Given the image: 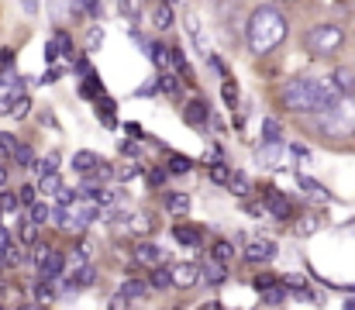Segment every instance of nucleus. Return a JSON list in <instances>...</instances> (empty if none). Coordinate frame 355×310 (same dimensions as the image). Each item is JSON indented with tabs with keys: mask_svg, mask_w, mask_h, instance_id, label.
I'll return each instance as SVG.
<instances>
[{
	"mask_svg": "<svg viewBox=\"0 0 355 310\" xmlns=\"http://www.w3.org/2000/svg\"><path fill=\"white\" fill-rule=\"evenodd\" d=\"M235 252H232V245L228 241H214V248H211V259H218V262H225L228 266V259H232Z\"/></svg>",
	"mask_w": 355,
	"mask_h": 310,
	"instance_id": "cd10ccee",
	"label": "nucleus"
},
{
	"mask_svg": "<svg viewBox=\"0 0 355 310\" xmlns=\"http://www.w3.org/2000/svg\"><path fill=\"white\" fill-rule=\"evenodd\" d=\"M300 187H304V190H311L314 197H324V187H318V183H314V180H307V176H300Z\"/></svg>",
	"mask_w": 355,
	"mask_h": 310,
	"instance_id": "ea45409f",
	"label": "nucleus"
},
{
	"mask_svg": "<svg viewBox=\"0 0 355 310\" xmlns=\"http://www.w3.org/2000/svg\"><path fill=\"white\" fill-rule=\"evenodd\" d=\"M97 117L104 128H114L118 124V103L107 101V97H97Z\"/></svg>",
	"mask_w": 355,
	"mask_h": 310,
	"instance_id": "2eb2a0df",
	"label": "nucleus"
},
{
	"mask_svg": "<svg viewBox=\"0 0 355 310\" xmlns=\"http://www.w3.org/2000/svg\"><path fill=\"white\" fill-rule=\"evenodd\" d=\"M304 45H307V52L311 55H335L342 45H345V31L338 28V24H318V28H311L307 35H304Z\"/></svg>",
	"mask_w": 355,
	"mask_h": 310,
	"instance_id": "39448f33",
	"label": "nucleus"
},
{
	"mask_svg": "<svg viewBox=\"0 0 355 310\" xmlns=\"http://www.w3.org/2000/svg\"><path fill=\"white\" fill-rule=\"evenodd\" d=\"M255 286H259V290H262V293H269V290H276V286H279V283H276V279H272V276H259V279H255Z\"/></svg>",
	"mask_w": 355,
	"mask_h": 310,
	"instance_id": "a19ab883",
	"label": "nucleus"
},
{
	"mask_svg": "<svg viewBox=\"0 0 355 310\" xmlns=\"http://www.w3.org/2000/svg\"><path fill=\"white\" fill-rule=\"evenodd\" d=\"M35 200H38V187H24V190H21V204L31 207Z\"/></svg>",
	"mask_w": 355,
	"mask_h": 310,
	"instance_id": "58836bf2",
	"label": "nucleus"
},
{
	"mask_svg": "<svg viewBox=\"0 0 355 310\" xmlns=\"http://www.w3.org/2000/svg\"><path fill=\"white\" fill-rule=\"evenodd\" d=\"M159 90L169 94V97H176V94H180V80H176V76H162V80H159Z\"/></svg>",
	"mask_w": 355,
	"mask_h": 310,
	"instance_id": "473e14b6",
	"label": "nucleus"
},
{
	"mask_svg": "<svg viewBox=\"0 0 355 310\" xmlns=\"http://www.w3.org/2000/svg\"><path fill=\"white\" fill-rule=\"evenodd\" d=\"M166 210L169 214H187L190 210V197L187 193H166Z\"/></svg>",
	"mask_w": 355,
	"mask_h": 310,
	"instance_id": "4be33fe9",
	"label": "nucleus"
},
{
	"mask_svg": "<svg viewBox=\"0 0 355 310\" xmlns=\"http://www.w3.org/2000/svg\"><path fill=\"white\" fill-rule=\"evenodd\" d=\"M17 207H21V197H14V193H7V190L0 193V210H3V214H14Z\"/></svg>",
	"mask_w": 355,
	"mask_h": 310,
	"instance_id": "2f4dec72",
	"label": "nucleus"
},
{
	"mask_svg": "<svg viewBox=\"0 0 355 310\" xmlns=\"http://www.w3.org/2000/svg\"><path fill=\"white\" fill-rule=\"evenodd\" d=\"M59 190H62L59 169H55V173H45V176H38V193H45V197H59Z\"/></svg>",
	"mask_w": 355,
	"mask_h": 310,
	"instance_id": "dca6fc26",
	"label": "nucleus"
},
{
	"mask_svg": "<svg viewBox=\"0 0 355 310\" xmlns=\"http://www.w3.org/2000/svg\"><path fill=\"white\" fill-rule=\"evenodd\" d=\"M3 180H7V173H3V166H0V187H3Z\"/></svg>",
	"mask_w": 355,
	"mask_h": 310,
	"instance_id": "de8ad7c7",
	"label": "nucleus"
},
{
	"mask_svg": "<svg viewBox=\"0 0 355 310\" xmlns=\"http://www.w3.org/2000/svg\"><path fill=\"white\" fill-rule=\"evenodd\" d=\"M266 204H269V210H272L279 221L293 217V207H290V200H286L283 193H276V190H266Z\"/></svg>",
	"mask_w": 355,
	"mask_h": 310,
	"instance_id": "f8f14e48",
	"label": "nucleus"
},
{
	"mask_svg": "<svg viewBox=\"0 0 355 310\" xmlns=\"http://www.w3.org/2000/svg\"><path fill=\"white\" fill-rule=\"evenodd\" d=\"M190 166H193V162H190L187 155H169V166H166V169H169V173H190Z\"/></svg>",
	"mask_w": 355,
	"mask_h": 310,
	"instance_id": "7c9ffc66",
	"label": "nucleus"
},
{
	"mask_svg": "<svg viewBox=\"0 0 355 310\" xmlns=\"http://www.w3.org/2000/svg\"><path fill=\"white\" fill-rule=\"evenodd\" d=\"M35 238H38V224L28 217V221L21 224V245H28V248H31V245H35Z\"/></svg>",
	"mask_w": 355,
	"mask_h": 310,
	"instance_id": "a878e982",
	"label": "nucleus"
},
{
	"mask_svg": "<svg viewBox=\"0 0 355 310\" xmlns=\"http://www.w3.org/2000/svg\"><path fill=\"white\" fill-rule=\"evenodd\" d=\"M173 234H176V241L187 245V248H193V245L200 241V231H197V227H176Z\"/></svg>",
	"mask_w": 355,
	"mask_h": 310,
	"instance_id": "393cba45",
	"label": "nucleus"
},
{
	"mask_svg": "<svg viewBox=\"0 0 355 310\" xmlns=\"http://www.w3.org/2000/svg\"><path fill=\"white\" fill-rule=\"evenodd\" d=\"M28 217H31L35 224H45V221H49V207L42 204V200H35V204L28 207Z\"/></svg>",
	"mask_w": 355,
	"mask_h": 310,
	"instance_id": "c756f323",
	"label": "nucleus"
},
{
	"mask_svg": "<svg viewBox=\"0 0 355 310\" xmlns=\"http://www.w3.org/2000/svg\"><path fill=\"white\" fill-rule=\"evenodd\" d=\"M345 94L335 76H297L279 90V101L293 114H321Z\"/></svg>",
	"mask_w": 355,
	"mask_h": 310,
	"instance_id": "f257e3e1",
	"label": "nucleus"
},
{
	"mask_svg": "<svg viewBox=\"0 0 355 310\" xmlns=\"http://www.w3.org/2000/svg\"><path fill=\"white\" fill-rule=\"evenodd\" d=\"M318 128L328 138H352L355 135V94H342L328 110L318 114Z\"/></svg>",
	"mask_w": 355,
	"mask_h": 310,
	"instance_id": "20e7f679",
	"label": "nucleus"
},
{
	"mask_svg": "<svg viewBox=\"0 0 355 310\" xmlns=\"http://www.w3.org/2000/svg\"><path fill=\"white\" fill-rule=\"evenodd\" d=\"M183 121L190 124V128H204L207 121H211V107L204 101H190L187 103V110H183Z\"/></svg>",
	"mask_w": 355,
	"mask_h": 310,
	"instance_id": "1a4fd4ad",
	"label": "nucleus"
},
{
	"mask_svg": "<svg viewBox=\"0 0 355 310\" xmlns=\"http://www.w3.org/2000/svg\"><path fill=\"white\" fill-rule=\"evenodd\" d=\"M14 162H17V166H31V148L17 141V148H14Z\"/></svg>",
	"mask_w": 355,
	"mask_h": 310,
	"instance_id": "c9c22d12",
	"label": "nucleus"
},
{
	"mask_svg": "<svg viewBox=\"0 0 355 310\" xmlns=\"http://www.w3.org/2000/svg\"><path fill=\"white\" fill-rule=\"evenodd\" d=\"M169 273H173V286H180V290H190V286L200 279V269H197L193 262H180V266H173Z\"/></svg>",
	"mask_w": 355,
	"mask_h": 310,
	"instance_id": "0eeeda50",
	"label": "nucleus"
},
{
	"mask_svg": "<svg viewBox=\"0 0 355 310\" xmlns=\"http://www.w3.org/2000/svg\"><path fill=\"white\" fill-rule=\"evenodd\" d=\"M200 276H204L207 283H225L228 269H225V262H218V259H207V262H204V269H200Z\"/></svg>",
	"mask_w": 355,
	"mask_h": 310,
	"instance_id": "f3484780",
	"label": "nucleus"
},
{
	"mask_svg": "<svg viewBox=\"0 0 355 310\" xmlns=\"http://www.w3.org/2000/svg\"><path fill=\"white\" fill-rule=\"evenodd\" d=\"M293 155H297L300 162H311V152H307L304 145H293Z\"/></svg>",
	"mask_w": 355,
	"mask_h": 310,
	"instance_id": "37998d69",
	"label": "nucleus"
},
{
	"mask_svg": "<svg viewBox=\"0 0 355 310\" xmlns=\"http://www.w3.org/2000/svg\"><path fill=\"white\" fill-rule=\"evenodd\" d=\"M52 42L59 45V55H69V52H73V42H69V35H66V31H59Z\"/></svg>",
	"mask_w": 355,
	"mask_h": 310,
	"instance_id": "e433bc0d",
	"label": "nucleus"
},
{
	"mask_svg": "<svg viewBox=\"0 0 355 310\" xmlns=\"http://www.w3.org/2000/svg\"><path fill=\"white\" fill-rule=\"evenodd\" d=\"M286 17L276 10V7H259L252 10L248 24H245V42H248V52L252 55H269L283 38H286Z\"/></svg>",
	"mask_w": 355,
	"mask_h": 310,
	"instance_id": "f03ea898",
	"label": "nucleus"
},
{
	"mask_svg": "<svg viewBox=\"0 0 355 310\" xmlns=\"http://www.w3.org/2000/svg\"><path fill=\"white\" fill-rule=\"evenodd\" d=\"M169 62H173L183 76H190V66H187V59H183V52H180V49H173V52H169Z\"/></svg>",
	"mask_w": 355,
	"mask_h": 310,
	"instance_id": "f704fd0d",
	"label": "nucleus"
},
{
	"mask_svg": "<svg viewBox=\"0 0 355 310\" xmlns=\"http://www.w3.org/2000/svg\"><path fill=\"white\" fill-rule=\"evenodd\" d=\"M97 214H101V204L90 193H76V190H66V187L59 190V197H55V224L62 231L80 234V231H87L97 221Z\"/></svg>",
	"mask_w": 355,
	"mask_h": 310,
	"instance_id": "7ed1b4c3",
	"label": "nucleus"
},
{
	"mask_svg": "<svg viewBox=\"0 0 355 310\" xmlns=\"http://www.w3.org/2000/svg\"><path fill=\"white\" fill-rule=\"evenodd\" d=\"M187 28H190V38H193V45H197L204 55H211V52H207V38H204V28H200L197 14H190V17H187Z\"/></svg>",
	"mask_w": 355,
	"mask_h": 310,
	"instance_id": "aec40b11",
	"label": "nucleus"
},
{
	"mask_svg": "<svg viewBox=\"0 0 355 310\" xmlns=\"http://www.w3.org/2000/svg\"><path fill=\"white\" fill-rule=\"evenodd\" d=\"M101 155L97 152H76V159H73V169L80 173V176H101Z\"/></svg>",
	"mask_w": 355,
	"mask_h": 310,
	"instance_id": "6e6552de",
	"label": "nucleus"
},
{
	"mask_svg": "<svg viewBox=\"0 0 355 310\" xmlns=\"http://www.w3.org/2000/svg\"><path fill=\"white\" fill-rule=\"evenodd\" d=\"M14 148H17V138L14 135H0V166H7L14 159Z\"/></svg>",
	"mask_w": 355,
	"mask_h": 310,
	"instance_id": "b1692460",
	"label": "nucleus"
},
{
	"mask_svg": "<svg viewBox=\"0 0 355 310\" xmlns=\"http://www.w3.org/2000/svg\"><path fill=\"white\" fill-rule=\"evenodd\" d=\"M17 80L14 73V49H0V87H10Z\"/></svg>",
	"mask_w": 355,
	"mask_h": 310,
	"instance_id": "ddd939ff",
	"label": "nucleus"
},
{
	"mask_svg": "<svg viewBox=\"0 0 355 310\" xmlns=\"http://www.w3.org/2000/svg\"><path fill=\"white\" fill-rule=\"evenodd\" d=\"M232 193H238V197H248L252 193V183H248V176L245 173H238V169H232V176H228V183H225Z\"/></svg>",
	"mask_w": 355,
	"mask_h": 310,
	"instance_id": "a211bd4d",
	"label": "nucleus"
},
{
	"mask_svg": "<svg viewBox=\"0 0 355 310\" xmlns=\"http://www.w3.org/2000/svg\"><path fill=\"white\" fill-rule=\"evenodd\" d=\"M101 42H104V31L101 28H90V49H101Z\"/></svg>",
	"mask_w": 355,
	"mask_h": 310,
	"instance_id": "79ce46f5",
	"label": "nucleus"
},
{
	"mask_svg": "<svg viewBox=\"0 0 355 310\" xmlns=\"http://www.w3.org/2000/svg\"><path fill=\"white\" fill-rule=\"evenodd\" d=\"M279 159H283V141H262L259 162H262L266 169H279Z\"/></svg>",
	"mask_w": 355,
	"mask_h": 310,
	"instance_id": "9b49d317",
	"label": "nucleus"
},
{
	"mask_svg": "<svg viewBox=\"0 0 355 310\" xmlns=\"http://www.w3.org/2000/svg\"><path fill=\"white\" fill-rule=\"evenodd\" d=\"M135 297H145V283H135V279H131V283H124V286H121L118 300H135Z\"/></svg>",
	"mask_w": 355,
	"mask_h": 310,
	"instance_id": "bb28decb",
	"label": "nucleus"
},
{
	"mask_svg": "<svg viewBox=\"0 0 355 310\" xmlns=\"http://www.w3.org/2000/svg\"><path fill=\"white\" fill-rule=\"evenodd\" d=\"M128 135H131V138H135V141H141V138H145V135H141V128H138V124H128Z\"/></svg>",
	"mask_w": 355,
	"mask_h": 310,
	"instance_id": "c03bdc74",
	"label": "nucleus"
},
{
	"mask_svg": "<svg viewBox=\"0 0 355 310\" xmlns=\"http://www.w3.org/2000/svg\"><path fill=\"white\" fill-rule=\"evenodd\" d=\"M228 176H232V169H228V166H214V169H211V180H214V183H221V187L228 183Z\"/></svg>",
	"mask_w": 355,
	"mask_h": 310,
	"instance_id": "4c0bfd02",
	"label": "nucleus"
},
{
	"mask_svg": "<svg viewBox=\"0 0 355 310\" xmlns=\"http://www.w3.org/2000/svg\"><path fill=\"white\" fill-rule=\"evenodd\" d=\"M135 259H138L141 266H159V262H162V248L152 245V241H145V245L135 248Z\"/></svg>",
	"mask_w": 355,
	"mask_h": 310,
	"instance_id": "4468645a",
	"label": "nucleus"
},
{
	"mask_svg": "<svg viewBox=\"0 0 355 310\" xmlns=\"http://www.w3.org/2000/svg\"><path fill=\"white\" fill-rule=\"evenodd\" d=\"M21 7H24L28 14H38V0H21Z\"/></svg>",
	"mask_w": 355,
	"mask_h": 310,
	"instance_id": "a18cd8bd",
	"label": "nucleus"
},
{
	"mask_svg": "<svg viewBox=\"0 0 355 310\" xmlns=\"http://www.w3.org/2000/svg\"><path fill=\"white\" fill-rule=\"evenodd\" d=\"M245 255H248V262H269L276 255V245L269 238H255V241H248Z\"/></svg>",
	"mask_w": 355,
	"mask_h": 310,
	"instance_id": "9d476101",
	"label": "nucleus"
},
{
	"mask_svg": "<svg viewBox=\"0 0 355 310\" xmlns=\"http://www.w3.org/2000/svg\"><path fill=\"white\" fill-rule=\"evenodd\" d=\"M311 231H314V217H311V221H304V224H300V234H311Z\"/></svg>",
	"mask_w": 355,
	"mask_h": 310,
	"instance_id": "49530a36",
	"label": "nucleus"
},
{
	"mask_svg": "<svg viewBox=\"0 0 355 310\" xmlns=\"http://www.w3.org/2000/svg\"><path fill=\"white\" fill-rule=\"evenodd\" d=\"M169 283H173V273H169V269H155V273H152V286H155V290H162V286H169Z\"/></svg>",
	"mask_w": 355,
	"mask_h": 310,
	"instance_id": "72a5a7b5",
	"label": "nucleus"
},
{
	"mask_svg": "<svg viewBox=\"0 0 355 310\" xmlns=\"http://www.w3.org/2000/svg\"><path fill=\"white\" fill-rule=\"evenodd\" d=\"M80 97H87V101H97V97H104V87H101V80L90 73V76H83V83H80Z\"/></svg>",
	"mask_w": 355,
	"mask_h": 310,
	"instance_id": "412c9836",
	"label": "nucleus"
},
{
	"mask_svg": "<svg viewBox=\"0 0 355 310\" xmlns=\"http://www.w3.org/2000/svg\"><path fill=\"white\" fill-rule=\"evenodd\" d=\"M262 141H283V128L276 117H266L262 121Z\"/></svg>",
	"mask_w": 355,
	"mask_h": 310,
	"instance_id": "5701e85b",
	"label": "nucleus"
},
{
	"mask_svg": "<svg viewBox=\"0 0 355 310\" xmlns=\"http://www.w3.org/2000/svg\"><path fill=\"white\" fill-rule=\"evenodd\" d=\"M152 24H155L159 31L173 28V3H159V7L152 10Z\"/></svg>",
	"mask_w": 355,
	"mask_h": 310,
	"instance_id": "6ab92c4d",
	"label": "nucleus"
},
{
	"mask_svg": "<svg viewBox=\"0 0 355 310\" xmlns=\"http://www.w3.org/2000/svg\"><path fill=\"white\" fill-rule=\"evenodd\" d=\"M28 107H31V101H28V94H24V83H21V76L3 90V97H0V114H7V117H24L28 114Z\"/></svg>",
	"mask_w": 355,
	"mask_h": 310,
	"instance_id": "423d86ee",
	"label": "nucleus"
},
{
	"mask_svg": "<svg viewBox=\"0 0 355 310\" xmlns=\"http://www.w3.org/2000/svg\"><path fill=\"white\" fill-rule=\"evenodd\" d=\"M221 94H225V101H228V107H235L238 103V87H235V80L225 73V83H221Z\"/></svg>",
	"mask_w": 355,
	"mask_h": 310,
	"instance_id": "c85d7f7f",
	"label": "nucleus"
}]
</instances>
